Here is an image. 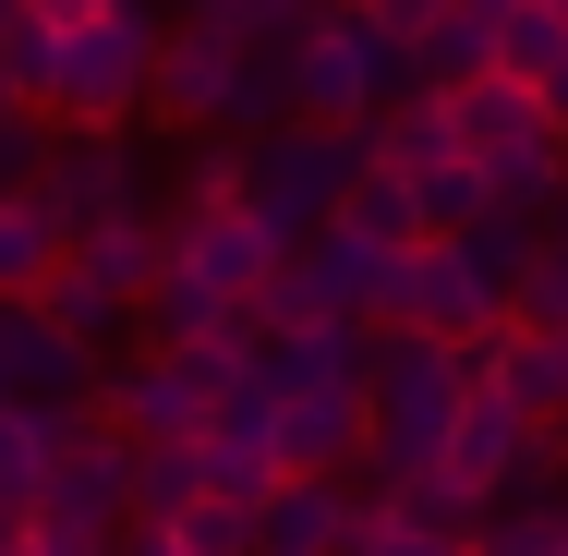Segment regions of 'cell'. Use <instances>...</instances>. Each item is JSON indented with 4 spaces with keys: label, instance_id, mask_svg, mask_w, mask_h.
Listing matches in <instances>:
<instances>
[{
    "label": "cell",
    "instance_id": "cell-1",
    "mask_svg": "<svg viewBox=\"0 0 568 556\" xmlns=\"http://www.w3.org/2000/svg\"><path fill=\"white\" fill-rule=\"evenodd\" d=\"M363 412H375V484H399V472H448V436L459 412H471V363H459L448 338H412L387 327L375 338V387H363Z\"/></svg>",
    "mask_w": 568,
    "mask_h": 556
},
{
    "label": "cell",
    "instance_id": "cell-2",
    "mask_svg": "<svg viewBox=\"0 0 568 556\" xmlns=\"http://www.w3.org/2000/svg\"><path fill=\"white\" fill-rule=\"evenodd\" d=\"M158 49L170 24L145 0H121L98 24H61V73H49V133H133L158 110Z\"/></svg>",
    "mask_w": 568,
    "mask_h": 556
},
{
    "label": "cell",
    "instance_id": "cell-3",
    "mask_svg": "<svg viewBox=\"0 0 568 556\" xmlns=\"http://www.w3.org/2000/svg\"><path fill=\"white\" fill-rule=\"evenodd\" d=\"M121 533H133V436L110 412H73L61 447H49V484H37L24 545L37 556H110Z\"/></svg>",
    "mask_w": 568,
    "mask_h": 556
},
{
    "label": "cell",
    "instance_id": "cell-4",
    "mask_svg": "<svg viewBox=\"0 0 568 556\" xmlns=\"http://www.w3.org/2000/svg\"><path fill=\"white\" fill-rule=\"evenodd\" d=\"M254 338H266V327L242 315V327H230V338H206V351H133L110 387H98V412H110L133 447H194L206 424H219V400L242 387Z\"/></svg>",
    "mask_w": 568,
    "mask_h": 556
},
{
    "label": "cell",
    "instance_id": "cell-5",
    "mask_svg": "<svg viewBox=\"0 0 568 556\" xmlns=\"http://www.w3.org/2000/svg\"><path fill=\"white\" fill-rule=\"evenodd\" d=\"M363 170H375V121H363V133H315V121H291V133H266V145H242V206L303 254L315 230H339V206H351Z\"/></svg>",
    "mask_w": 568,
    "mask_h": 556
},
{
    "label": "cell",
    "instance_id": "cell-6",
    "mask_svg": "<svg viewBox=\"0 0 568 556\" xmlns=\"http://www.w3.org/2000/svg\"><path fill=\"white\" fill-rule=\"evenodd\" d=\"M387 303H399V254H375L363 230H315L254 291V327H387Z\"/></svg>",
    "mask_w": 568,
    "mask_h": 556
},
{
    "label": "cell",
    "instance_id": "cell-7",
    "mask_svg": "<svg viewBox=\"0 0 568 556\" xmlns=\"http://www.w3.org/2000/svg\"><path fill=\"white\" fill-rule=\"evenodd\" d=\"M387 37H375V12L363 0H327L303 37H291V121H315V133H363V121L387 110Z\"/></svg>",
    "mask_w": 568,
    "mask_h": 556
},
{
    "label": "cell",
    "instance_id": "cell-8",
    "mask_svg": "<svg viewBox=\"0 0 568 556\" xmlns=\"http://www.w3.org/2000/svg\"><path fill=\"white\" fill-rule=\"evenodd\" d=\"M24 194H37V219L61 242H98L110 219H145V170H133L121 133H49V170Z\"/></svg>",
    "mask_w": 568,
    "mask_h": 556
},
{
    "label": "cell",
    "instance_id": "cell-9",
    "mask_svg": "<svg viewBox=\"0 0 568 556\" xmlns=\"http://www.w3.org/2000/svg\"><path fill=\"white\" fill-rule=\"evenodd\" d=\"M387 327L471 351V338L508 327V279H484V254H471V242H424V254H399V303H387Z\"/></svg>",
    "mask_w": 568,
    "mask_h": 556
},
{
    "label": "cell",
    "instance_id": "cell-10",
    "mask_svg": "<svg viewBox=\"0 0 568 556\" xmlns=\"http://www.w3.org/2000/svg\"><path fill=\"white\" fill-rule=\"evenodd\" d=\"M98 351L73 327H49L37 303H0V412H37V424H73V412H98Z\"/></svg>",
    "mask_w": 568,
    "mask_h": 556
},
{
    "label": "cell",
    "instance_id": "cell-11",
    "mask_svg": "<svg viewBox=\"0 0 568 556\" xmlns=\"http://www.w3.org/2000/svg\"><path fill=\"white\" fill-rule=\"evenodd\" d=\"M170 266H182V279H206L219 303H242V315H254V291L291 266V242H278V230L230 194V206H182V219H170Z\"/></svg>",
    "mask_w": 568,
    "mask_h": 556
},
{
    "label": "cell",
    "instance_id": "cell-12",
    "mask_svg": "<svg viewBox=\"0 0 568 556\" xmlns=\"http://www.w3.org/2000/svg\"><path fill=\"white\" fill-rule=\"evenodd\" d=\"M375 520H387V508H375L351 472L339 484H327V472H291V484L254 508V556H363Z\"/></svg>",
    "mask_w": 568,
    "mask_h": 556
},
{
    "label": "cell",
    "instance_id": "cell-13",
    "mask_svg": "<svg viewBox=\"0 0 568 556\" xmlns=\"http://www.w3.org/2000/svg\"><path fill=\"white\" fill-rule=\"evenodd\" d=\"M242 49H254V37H230V24H206V12H182L170 49H158V121H182V133H230Z\"/></svg>",
    "mask_w": 568,
    "mask_h": 556
},
{
    "label": "cell",
    "instance_id": "cell-14",
    "mask_svg": "<svg viewBox=\"0 0 568 556\" xmlns=\"http://www.w3.org/2000/svg\"><path fill=\"white\" fill-rule=\"evenodd\" d=\"M471 363V387H496L532 436H568V327H496L459 351Z\"/></svg>",
    "mask_w": 568,
    "mask_h": 556
},
{
    "label": "cell",
    "instance_id": "cell-15",
    "mask_svg": "<svg viewBox=\"0 0 568 556\" xmlns=\"http://www.w3.org/2000/svg\"><path fill=\"white\" fill-rule=\"evenodd\" d=\"M448 133L471 170H496V158H520V145H545L557 110H545V85H520V73H484V85H459L448 98Z\"/></svg>",
    "mask_w": 568,
    "mask_h": 556
},
{
    "label": "cell",
    "instance_id": "cell-16",
    "mask_svg": "<svg viewBox=\"0 0 568 556\" xmlns=\"http://www.w3.org/2000/svg\"><path fill=\"white\" fill-rule=\"evenodd\" d=\"M545 459V436L496 400V387H471V412H459V436H448V484H471L484 508H508V484Z\"/></svg>",
    "mask_w": 568,
    "mask_h": 556
},
{
    "label": "cell",
    "instance_id": "cell-17",
    "mask_svg": "<svg viewBox=\"0 0 568 556\" xmlns=\"http://www.w3.org/2000/svg\"><path fill=\"white\" fill-rule=\"evenodd\" d=\"M351 459H375V412H363V387L278 400V472H327V484H339Z\"/></svg>",
    "mask_w": 568,
    "mask_h": 556
},
{
    "label": "cell",
    "instance_id": "cell-18",
    "mask_svg": "<svg viewBox=\"0 0 568 556\" xmlns=\"http://www.w3.org/2000/svg\"><path fill=\"white\" fill-rule=\"evenodd\" d=\"M73 266H85L110 303H133V315H145V291L170 279V230H158V219H110L98 242H73Z\"/></svg>",
    "mask_w": 568,
    "mask_h": 556
},
{
    "label": "cell",
    "instance_id": "cell-19",
    "mask_svg": "<svg viewBox=\"0 0 568 556\" xmlns=\"http://www.w3.org/2000/svg\"><path fill=\"white\" fill-rule=\"evenodd\" d=\"M375 508L399 520V533H436V545H471L496 508L471 496V484H448V472H399V484H375Z\"/></svg>",
    "mask_w": 568,
    "mask_h": 556
},
{
    "label": "cell",
    "instance_id": "cell-20",
    "mask_svg": "<svg viewBox=\"0 0 568 556\" xmlns=\"http://www.w3.org/2000/svg\"><path fill=\"white\" fill-rule=\"evenodd\" d=\"M61 266H73V242L37 219V194H0V303H37Z\"/></svg>",
    "mask_w": 568,
    "mask_h": 556
},
{
    "label": "cell",
    "instance_id": "cell-21",
    "mask_svg": "<svg viewBox=\"0 0 568 556\" xmlns=\"http://www.w3.org/2000/svg\"><path fill=\"white\" fill-rule=\"evenodd\" d=\"M206 508V459L194 447H133V533H182Z\"/></svg>",
    "mask_w": 568,
    "mask_h": 556
},
{
    "label": "cell",
    "instance_id": "cell-22",
    "mask_svg": "<svg viewBox=\"0 0 568 556\" xmlns=\"http://www.w3.org/2000/svg\"><path fill=\"white\" fill-rule=\"evenodd\" d=\"M339 230H363L375 254H424V194H412L399 170H363L351 206H339Z\"/></svg>",
    "mask_w": 568,
    "mask_h": 556
},
{
    "label": "cell",
    "instance_id": "cell-23",
    "mask_svg": "<svg viewBox=\"0 0 568 556\" xmlns=\"http://www.w3.org/2000/svg\"><path fill=\"white\" fill-rule=\"evenodd\" d=\"M375 170H399V182H424V170H459L448 98H424V110H387V121H375Z\"/></svg>",
    "mask_w": 568,
    "mask_h": 556
},
{
    "label": "cell",
    "instance_id": "cell-24",
    "mask_svg": "<svg viewBox=\"0 0 568 556\" xmlns=\"http://www.w3.org/2000/svg\"><path fill=\"white\" fill-rule=\"evenodd\" d=\"M557 61H568V12H557V0H508V24H496V73L545 85Z\"/></svg>",
    "mask_w": 568,
    "mask_h": 556
},
{
    "label": "cell",
    "instance_id": "cell-25",
    "mask_svg": "<svg viewBox=\"0 0 568 556\" xmlns=\"http://www.w3.org/2000/svg\"><path fill=\"white\" fill-rule=\"evenodd\" d=\"M49 447H61V424H37V412H0V520H37Z\"/></svg>",
    "mask_w": 568,
    "mask_h": 556
},
{
    "label": "cell",
    "instance_id": "cell-26",
    "mask_svg": "<svg viewBox=\"0 0 568 556\" xmlns=\"http://www.w3.org/2000/svg\"><path fill=\"white\" fill-rule=\"evenodd\" d=\"M37 315H49V327H73V338H85V351H98V338H110L121 315H133V303H110V291L85 279V266H61V279L37 291Z\"/></svg>",
    "mask_w": 568,
    "mask_h": 556
},
{
    "label": "cell",
    "instance_id": "cell-27",
    "mask_svg": "<svg viewBox=\"0 0 568 556\" xmlns=\"http://www.w3.org/2000/svg\"><path fill=\"white\" fill-rule=\"evenodd\" d=\"M508 327H568V230L532 254V279L508 291Z\"/></svg>",
    "mask_w": 568,
    "mask_h": 556
},
{
    "label": "cell",
    "instance_id": "cell-28",
    "mask_svg": "<svg viewBox=\"0 0 568 556\" xmlns=\"http://www.w3.org/2000/svg\"><path fill=\"white\" fill-rule=\"evenodd\" d=\"M471 556H568V533H557V508H496L471 533Z\"/></svg>",
    "mask_w": 568,
    "mask_h": 556
},
{
    "label": "cell",
    "instance_id": "cell-29",
    "mask_svg": "<svg viewBox=\"0 0 568 556\" xmlns=\"http://www.w3.org/2000/svg\"><path fill=\"white\" fill-rule=\"evenodd\" d=\"M242 194V145L230 133H194V158H182V206H230Z\"/></svg>",
    "mask_w": 568,
    "mask_h": 556
},
{
    "label": "cell",
    "instance_id": "cell-30",
    "mask_svg": "<svg viewBox=\"0 0 568 556\" xmlns=\"http://www.w3.org/2000/svg\"><path fill=\"white\" fill-rule=\"evenodd\" d=\"M182 545H194V556H254V508H230V496H206V508L182 520Z\"/></svg>",
    "mask_w": 568,
    "mask_h": 556
},
{
    "label": "cell",
    "instance_id": "cell-31",
    "mask_svg": "<svg viewBox=\"0 0 568 556\" xmlns=\"http://www.w3.org/2000/svg\"><path fill=\"white\" fill-rule=\"evenodd\" d=\"M37 170H49V121H37V110H12V121H0V194H24Z\"/></svg>",
    "mask_w": 568,
    "mask_h": 556
},
{
    "label": "cell",
    "instance_id": "cell-32",
    "mask_svg": "<svg viewBox=\"0 0 568 556\" xmlns=\"http://www.w3.org/2000/svg\"><path fill=\"white\" fill-rule=\"evenodd\" d=\"M363 556H471V545H436V533H399V520H375V545Z\"/></svg>",
    "mask_w": 568,
    "mask_h": 556
},
{
    "label": "cell",
    "instance_id": "cell-33",
    "mask_svg": "<svg viewBox=\"0 0 568 556\" xmlns=\"http://www.w3.org/2000/svg\"><path fill=\"white\" fill-rule=\"evenodd\" d=\"M37 24H98V12H121V0H24Z\"/></svg>",
    "mask_w": 568,
    "mask_h": 556
},
{
    "label": "cell",
    "instance_id": "cell-34",
    "mask_svg": "<svg viewBox=\"0 0 568 556\" xmlns=\"http://www.w3.org/2000/svg\"><path fill=\"white\" fill-rule=\"evenodd\" d=\"M110 556H194V545H182V533H121Z\"/></svg>",
    "mask_w": 568,
    "mask_h": 556
},
{
    "label": "cell",
    "instance_id": "cell-35",
    "mask_svg": "<svg viewBox=\"0 0 568 556\" xmlns=\"http://www.w3.org/2000/svg\"><path fill=\"white\" fill-rule=\"evenodd\" d=\"M545 110H557V133H568V61H557V73H545Z\"/></svg>",
    "mask_w": 568,
    "mask_h": 556
},
{
    "label": "cell",
    "instance_id": "cell-36",
    "mask_svg": "<svg viewBox=\"0 0 568 556\" xmlns=\"http://www.w3.org/2000/svg\"><path fill=\"white\" fill-rule=\"evenodd\" d=\"M12 24H24V0H0V37H12Z\"/></svg>",
    "mask_w": 568,
    "mask_h": 556
},
{
    "label": "cell",
    "instance_id": "cell-37",
    "mask_svg": "<svg viewBox=\"0 0 568 556\" xmlns=\"http://www.w3.org/2000/svg\"><path fill=\"white\" fill-rule=\"evenodd\" d=\"M0 121H12V73H0Z\"/></svg>",
    "mask_w": 568,
    "mask_h": 556
},
{
    "label": "cell",
    "instance_id": "cell-38",
    "mask_svg": "<svg viewBox=\"0 0 568 556\" xmlns=\"http://www.w3.org/2000/svg\"><path fill=\"white\" fill-rule=\"evenodd\" d=\"M557 533H568V496H557Z\"/></svg>",
    "mask_w": 568,
    "mask_h": 556
},
{
    "label": "cell",
    "instance_id": "cell-39",
    "mask_svg": "<svg viewBox=\"0 0 568 556\" xmlns=\"http://www.w3.org/2000/svg\"><path fill=\"white\" fill-rule=\"evenodd\" d=\"M557 12H568V0H557Z\"/></svg>",
    "mask_w": 568,
    "mask_h": 556
}]
</instances>
